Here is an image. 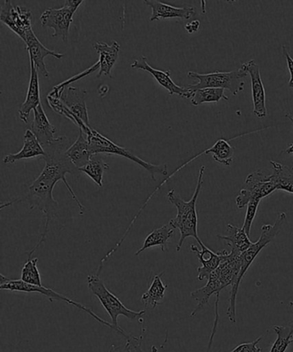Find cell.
<instances>
[{
  "mask_svg": "<svg viewBox=\"0 0 293 352\" xmlns=\"http://www.w3.org/2000/svg\"><path fill=\"white\" fill-rule=\"evenodd\" d=\"M0 21L24 43L27 34L32 29V14L30 10L21 6H14L10 0H6L1 6Z\"/></svg>",
  "mask_w": 293,
  "mask_h": 352,
  "instance_id": "30bf717a",
  "label": "cell"
},
{
  "mask_svg": "<svg viewBox=\"0 0 293 352\" xmlns=\"http://www.w3.org/2000/svg\"><path fill=\"white\" fill-rule=\"evenodd\" d=\"M30 60V79L25 102L20 107L19 110L21 120L25 124L29 123L31 111H34L38 106L41 105L40 85L38 72L34 61Z\"/></svg>",
  "mask_w": 293,
  "mask_h": 352,
  "instance_id": "d6986e66",
  "label": "cell"
},
{
  "mask_svg": "<svg viewBox=\"0 0 293 352\" xmlns=\"http://www.w3.org/2000/svg\"><path fill=\"white\" fill-rule=\"evenodd\" d=\"M273 329L277 334V340H275L270 352H285L291 344L290 326H274Z\"/></svg>",
  "mask_w": 293,
  "mask_h": 352,
  "instance_id": "1f68e13d",
  "label": "cell"
},
{
  "mask_svg": "<svg viewBox=\"0 0 293 352\" xmlns=\"http://www.w3.org/2000/svg\"><path fill=\"white\" fill-rule=\"evenodd\" d=\"M86 96H87V91L85 89L67 86L62 92L60 99L86 126H91L85 102Z\"/></svg>",
  "mask_w": 293,
  "mask_h": 352,
  "instance_id": "ac0fdd59",
  "label": "cell"
},
{
  "mask_svg": "<svg viewBox=\"0 0 293 352\" xmlns=\"http://www.w3.org/2000/svg\"><path fill=\"white\" fill-rule=\"evenodd\" d=\"M45 156H46V151L41 146L32 131L27 129L25 133H24L22 150L17 153L7 155L3 157V162L6 164H12L17 161L36 157H44Z\"/></svg>",
  "mask_w": 293,
  "mask_h": 352,
  "instance_id": "ffe728a7",
  "label": "cell"
},
{
  "mask_svg": "<svg viewBox=\"0 0 293 352\" xmlns=\"http://www.w3.org/2000/svg\"><path fill=\"white\" fill-rule=\"evenodd\" d=\"M67 156L72 161L76 168H80L85 166L91 160V155L89 153V143L87 135L79 129L78 140L72 144L67 151Z\"/></svg>",
  "mask_w": 293,
  "mask_h": 352,
  "instance_id": "603a6c76",
  "label": "cell"
},
{
  "mask_svg": "<svg viewBox=\"0 0 293 352\" xmlns=\"http://www.w3.org/2000/svg\"><path fill=\"white\" fill-rule=\"evenodd\" d=\"M109 352H131V351L129 344L126 343L120 346H112L111 349Z\"/></svg>",
  "mask_w": 293,
  "mask_h": 352,
  "instance_id": "f35d334b",
  "label": "cell"
},
{
  "mask_svg": "<svg viewBox=\"0 0 293 352\" xmlns=\"http://www.w3.org/2000/svg\"><path fill=\"white\" fill-rule=\"evenodd\" d=\"M47 102L50 108L54 110L58 115L65 117V118L70 120L71 122H74L75 125L78 126L79 129L83 130V132L86 133L91 129V126H87L85 125L82 120H79L67 106L64 104V102L61 101L60 98H54L48 95L47 96Z\"/></svg>",
  "mask_w": 293,
  "mask_h": 352,
  "instance_id": "f1b7e54d",
  "label": "cell"
},
{
  "mask_svg": "<svg viewBox=\"0 0 293 352\" xmlns=\"http://www.w3.org/2000/svg\"><path fill=\"white\" fill-rule=\"evenodd\" d=\"M261 200H253L248 204L247 212L246 219H244V223L242 229L246 231L248 236L250 234L251 226L254 222V217L257 216L258 206Z\"/></svg>",
  "mask_w": 293,
  "mask_h": 352,
  "instance_id": "836d02e7",
  "label": "cell"
},
{
  "mask_svg": "<svg viewBox=\"0 0 293 352\" xmlns=\"http://www.w3.org/2000/svg\"><path fill=\"white\" fill-rule=\"evenodd\" d=\"M25 44L28 54H29L30 58L34 61L38 74H40L44 78L50 77V72H48L46 65H45L44 58L47 56H52L61 60L64 57V54L48 50L38 39L33 30H31L27 34Z\"/></svg>",
  "mask_w": 293,
  "mask_h": 352,
  "instance_id": "5bb4252c",
  "label": "cell"
},
{
  "mask_svg": "<svg viewBox=\"0 0 293 352\" xmlns=\"http://www.w3.org/2000/svg\"><path fill=\"white\" fill-rule=\"evenodd\" d=\"M163 275L164 272H162L160 274L155 275L149 289L141 296V302L146 307H151L153 309H156L158 305L163 302L165 293H166L168 289V285H164L163 281H162Z\"/></svg>",
  "mask_w": 293,
  "mask_h": 352,
  "instance_id": "d4e9b609",
  "label": "cell"
},
{
  "mask_svg": "<svg viewBox=\"0 0 293 352\" xmlns=\"http://www.w3.org/2000/svg\"><path fill=\"white\" fill-rule=\"evenodd\" d=\"M285 153L288 155H293V144H290L287 150L285 151Z\"/></svg>",
  "mask_w": 293,
  "mask_h": 352,
  "instance_id": "ab89813d",
  "label": "cell"
},
{
  "mask_svg": "<svg viewBox=\"0 0 293 352\" xmlns=\"http://www.w3.org/2000/svg\"><path fill=\"white\" fill-rule=\"evenodd\" d=\"M199 245L202 248L201 250H199L197 246L193 244L191 245V251L197 254L199 261L202 263V267L197 269V279L199 281H203L205 279H208L210 275L219 267V265L221 263L224 255L228 253V252L222 250L215 253V252L210 250L208 247H206V245L202 241H199Z\"/></svg>",
  "mask_w": 293,
  "mask_h": 352,
  "instance_id": "9a60e30c",
  "label": "cell"
},
{
  "mask_svg": "<svg viewBox=\"0 0 293 352\" xmlns=\"http://www.w3.org/2000/svg\"><path fill=\"white\" fill-rule=\"evenodd\" d=\"M83 2L84 1L82 0H65V5L61 8L45 10L41 15V25L53 29L52 36L60 37L67 43L74 15Z\"/></svg>",
  "mask_w": 293,
  "mask_h": 352,
  "instance_id": "ba28073f",
  "label": "cell"
},
{
  "mask_svg": "<svg viewBox=\"0 0 293 352\" xmlns=\"http://www.w3.org/2000/svg\"><path fill=\"white\" fill-rule=\"evenodd\" d=\"M205 170V166H202L199 168L197 184H196L194 195L189 201H185L184 199H182V197L177 195L174 189L167 193L169 201L177 210V216L169 222L174 229L180 231L181 236L177 246V252L181 251L182 245L188 237L195 238L198 243L202 241L198 236V216L196 203H197L199 193L202 191Z\"/></svg>",
  "mask_w": 293,
  "mask_h": 352,
  "instance_id": "7a4b0ae2",
  "label": "cell"
},
{
  "mask_svg": "<svg viewBox=\"0 0 293 352\" xmlns=\"http://www.w3.org/2000/svg\"><path fill=\"white\" fill-rule=\"evenodd\" d=\"M222 99L229 100L225 95V89L208 88L196 91L192 96L191 102L194 106H199L206 102H219Z\"/></svg>",
  "mask_w": 293,
  "mask_h": 352,
  "instance_id": "f546056e",
  "label": "cell"
},
{
  "mask_svg": "<svg viewBox=\"0 0 293 352\" xmlns=\"http://www.w3.org/2000/svg\"><path fill=\"white\" fill-rule=\"evenodd\" d=\"M0 278H1V279H0V289H2V291L5 289V291L15 292L39 293V294L43 295L50 299V302H53L54 300L67 302V305L74 306L76 308L87 313L89 316H91L96 322L101 323L102 325H105L109 327L110 329L116 331L115 327H113L111 323L100 318V317L96 316L88 307L82 305L80 302H75L74 300L67 298V296L61 295L60 293L54 291V289L44 287V286H36L26 284V283L21 280V279H19V280H14V279L8 278L3 274L0 275Z\"/></svg>",
  "mask_w": 293,
  "mask_h": 352,
  "instance_id": "52a82bcc",
  "label": "cell"
},
{
  "mask_svg": "<svg viewBox=\"0 0 293 352\" xmlns=\"http://www.w3.org/2000/svg\"><path fill=\"white\" fill-rule=\"evenodd\" d=\"M109 165L103 161L102 157L95 155L85 166L78 168L79 172L87 175L96 185L102 188L103 175L108 170Z\"/></svg>",
  "mask_w": 293,
  "mask_h": 352,
  "instance_id": "83f0119b",
  "label": "cell"
},
{
  "mask_svg": "<svg viewBox=\"0 0 293 352\" xmlns=\"http://www.w3.org/2000/svg\"><path fill=\"white\" fill-rule=\"evenodd\" d=\"M143 338V333H141L140 337H135L129 334V337H127L126 340L131 352H143L142 348H141V343H142ZM151 350H153V352L158 351L156 346L151 347Z\"/></svg>",
  "mask_w": 293,
  "mask_h": 352,
  "instance_id": "e575fe53",
  "label": "cell"
},
{
  "mask_svg": "<svg viewBox=\"0 0 293 352\" xmlns=\"http://www.w3.org/2000/svg\"><path fill=\"white\" fill-rule=\"evenodd\" d=\"M283 54L287 60L289 72H290V81H289V87L293 89V58L291 57L290 53L287 48L283 46Z\"/></svg>",
  "mask_w": 293,
  "mask_h": 352,
  "instance_id": "8d00e7d4",
  "label": "cell"
},
{
  "mask_svg": "<svg viewBox=\"0 0 293 352\" xmlns=\"http://www.w3.org/2000/svg\"><path fill=\"white\" fill-rule=\"evenodd\" d=\"M87 135L89 143V153L91 157L98 154L118 155V156L127 158L134 163L139 164L140 167L149 172L151 179L156 182V175H167L168 168L166 164H153L141 160L135 156L126 148L118 146L102 135L98 131L93 129L92 127L85 133Z\"/></svg>",
  "mask_w": 293,
  "mask_h": 352,
  "instance_id": "5b68a950",
  "label": "cell"
},
{
  "mask_svg": "<svg viewBox=\"0 0 293 352\" xmlns=\"http://www.w3.org/2000/svg\"><path fill=\"white\" fill-rule=\"evenodd\" d=\"M285 221H287V214L285 212L278 214L277 219L275 220L273 226L272 224H265V226L261 227L259 240L251 245L249 250L241 254V271L235 285L232 286V289H230L229 307L226 312L230 322L233 324L237 322V296L244 275L246 274L250 265L256 260L260 252L265 247L268 246L277 236V234L281 232L282 226H284Z\"/></svg>",
  "mask_w": 293,
  "mask_h": 352,
  "instance_id": "3957f363",
  "label": "cell"
},
{
  "mask_svg": "<svg viewBox=\"0 0 293 352\" xmlns=\"http://www.w3.org/2000/svg\"><path fill=\"white\" fill-rule=\"evenodd\" d=\"M174 228L171 226L170 223L153 230L148 234L146 239H144L143 246L134 255L138 256V255H140L142 252L148 250V248L154 247H160L162 251L167 252L169 241L174 236Z\"/></svg>",
  "mask_w": 293,
  "mask_h": 352,
  "instance_id": "7402d4cb",
  "label": "cell"
},
{
  "mask_svg": "<svg viewBox=\"0 0 293 352\" xmlns=\"http://www.w3.org/2000/svg\"><path fill=\"white\" fill-rule=\"evenodd\" d=\"M276 188L270 175H265L261 170L253 172L247 176L244 188L237 196V208L243 209L253 200H261L273 193Z\"/></svg>",
  "mask_w": 293,
  "mask_h": 352,
  "instance_id": "9c48e42d",
  "label": "cell"
},
{
  "mask_svg": "<svg viewBox=\"0 0 293 352\" xmlns=\"http://www.w3.org/2000/svg\"><path fill=\"white\" fill-rule=\"evenodd\" d=\"M131 67L135 69V70H143L149 72L162 87L167 89L169 94L171 96L178 95L186 99H191L193 95H194L188 88H182L175 84L171 78V70L161 71L151 67L148 64L146 57L141 56L138 58L131 65Z\"/></svg>",
  "mask_w": 293,
  "mask_h": 352,
  "instance_id": "7c38bea8",
  "label": "cell"
},
{
  "mask_svg": "<svg viewBox=\"0 0 293 352\" xmlns=\"http://www.w3.org/2000/svg\"><path fill=\"white\" fill-rule=\"evenodd\" d=\"M69 143L70 140L67 137H58L53 144L45 149L46 156L44 157L43 170L29 186L27 201L31 209L36 208L44 214L46 222H45L44 230L41 234L39 243L30 252L28 257H32L34 252L46 241L50 223L56 216L58 204L54 198L53 191L58 182H64L72 199L78 206L79 214L80 215L85 214V206L79 201L77 195L65 178L67 174L76 175L79 172L78 168H76L65 154L69 148Z\"/></svg>",
  "mask_w": 293,
  "mask_h": 352,
  "instance_id": "6da1fadb",
  "label": "cell"
},
{
  "mask_svg": "<svg viewBox=\"0 0 293 352\" xmlns=\"http://www.w3.org/2000/svg\"><path fill=\"white\" fill-rule=\"evenodd\" d=\"M243 65L246 67L248 74L250 75L254 116L257 118L263 119L268 116V110L266 92L261 80L259 65L252 60L243 63Z\"/></svg>",
  "mask_w": 293,
  "mask_h": 352,
  "instance_id": "4fadbf2b",
  "label": "cell"
},
{
  "mask_svg": "<svg viewBox=\"0 0 293 352\" xmlns=\"http://www.w3.org/2000/svg\"><path fill=\"white\" fill-rule=\"evenodd\" d=\"M285 116H287L288 119H290L291 122H292V124H293V119H292V117L290 115H289V113H287V115H285Z\"/></svg>",
  "mask_w": 293,
  "mask_h": 352,
  "instance_id": "b9f144b4",
  "label": "cell"
},
{
  "mask_svg": "<svg viewBox=\"0 0 293 352\" xmlns=\"http://www.w3.org/2000/svg\"><path fill=\"white\" fill-rule=\"evenodd\" d=\"M232 282L229 277L224 274L219 268H217L215 272L210 275L208 283L204 287L195 289L191 292V298L198 302L194 311L191 313V317H195L201 311L206 305H208L209 299L213 295H219L222 289H226L227 286L232 285Z\"/></svg>",
  "mask_w": 293,
  "mask_h": 352,
  "instance_id": "8fae6325",
  "label": "cell"
},
{
  "mask_svg": "<svg viewBox=\"0 0 293 352\" xmlns=\"http://www.w3.org/2000/svg\"><path fill=\"white\" fill-rule=\"evenodd\" d=\"M248 72L243 65L239 70L230 72H216L201 74L195 72H189L188 77L198 79L199 82L197 84L188 86L187 88L193 94L199 89L211 88L229 89L233 95H237L243 91L246 86L243 78H246Z\"/></svg>",
  "mask_w": 293,
  "mask_h": 352,
  "instance_id": "8992f818",
  "label": "cell"
},
{
  "mask_svg": "<svg viewBox=\"0 0 293 352\" xmlns=\"http://www.w3.org/2000/svg\"><path fill=\"white\" fill-rule=\"evenodd\" d=\"M291 329V343H293V322L292 323V325L290 326Z\"/></svg>",
  "mask_w": 293,
  "mask_h": 352,
  "instance_id": "60d3db41",
  "label": "cell"
},
{
  "mask_svg": "<svg viewBox=\"0 0 293 352\" xmlns=\"http://www.w3.org/2000/svg\"><path fill=\"white\" fill-rule=\"evenodd\" d=\"M144 5L150 6L153 10V14L150 19L151 22L161 21L164 19H180L188 20L195 16V10L194 7H175L167 3L156 0H144Z\"/></svg>",
  "mask_w": 293,
  "mask_h": 352,
  "instance_id": "e0dca14e",
  "label": "cell"
},
{
  "mask_svg": "<svg viewBox=\"0 0 293 352\" xmlns=\"http://www.w3.org/2000/svg\"><path fill=\"white\" fill-rule=\"evenodd\" d=\"M226 228L228 234L227 236L218 234L217 237L220 240L226 241L228 246L232 248L230 251L243 254V252L249 250L253 243L250 240L249 236H248L246 231L230 223L227 224Z\"/></svg>",
  "mask_w": 293,
  "mask_h": 352,
  "instance_id": "cb8c5ba5",
  "label": "cell"
},
{
  "mask_svg": "<svg viewBox=\"0 0 293 352\" xmlns=\"http://www.w3.org/2000/svg\"><path fill=\"white\" fill-rule=\"evenodd\" d=\"M87 282L89 292L99 300L103 308H105L107 313L109 314L110 319H111V324L113 327H115L116 332L125 337V339H127L129 334H127L125 331L120 329L118 326L119 316H122L127 319L134 320L144 315L146 310H140V311L136 312L127 309V307L120 302V300L106 287L105 283H103L102 278H100V275H89Z\"/></svg>",
  "mask_w": 293,
  "mask_h": 352,
  "instance_id": "277c9868",
  "label": "cell"
},
{
  "mask_svg": "<svg viewBox=\"0 0 293 352\" xmlns=\"http://www.w3.org/2000/svg\"><path fill=\"white\" fill-rule=\"evenodd\" d=\"M29 129L32 131L44 150L50 147L56 140V138L54 137L57 131L56 127L52 125L48 120L41 104L34 110V120L30 124Z\"/></svg>",
  "mask_w": 293,
  "mask_h": 352,
  "instance_id": "2e32d148",
  "label": "cell"
},
{
  "mask_svg": "<svg viewBox=\"0 0 293 352\" xmlns=\"http://www.w3.org/2000/svg\"><path fill=\"white\" fill-rule=\"evenodd\" d=\"M98 70H100L99 61L96 62V63L94 64V65H92V67L86 69L85 71H83L82 72H80V74L74 76V77L67 79V80L62 82H61V84L54 86L53 89H52V91L48 95L54 96V98H61L62 92L64 91L65 88L67 87L69 85H71L72 84V82H74L76 81L80 80V79L85 78L86 76L91 74H93V72H95Z\"/></svg>",
  "mask_w": 293,
  "mask_h": 352,
  "instance_id": "d6a6232c",
  "label": "cell"
},
{
  "mask_svg": "<svg viewBox=\"0 0 293 352\" xmlns=\"http://www.w3.org/2000/svg\"><path fill=\"white\" fill-rule=\"evenodd\" d=\"M37 263L38 258L28 257L21 272V280L31 285L43 286Z\"/></svg>",
  "mask_w": 293,
  "mask_h": 352,
  "instance_id": "4dcf8cb0",
  "label": "cell"
},
{
  "mask_svg": "<svg viewBox=\"0 0 293 352\" xmlns=\"http://www.w3.org/2000/svg\"><path fill=\"white\" fill-rule=\"evenodd\" d=\"M201 26V22L199 20L193 21V22L186 24L185 30L188 31L189 34L197 32Z\"/></svg>",
  "mask_w": 293,
  "mask_h": 352,
  "instance_id": "74e56055",
  "label": "cell"
},
{
  "mask_svg": "<svg viewBox=\"0 0 293 352\" xmlns=\"http://www.w3.org/2000/svg\"><path fill=\"white\" fill-rule=\"evenodd\" d=\"M261 340H263V336L257 338L252 342L241 344L230 352H261V348L258 347V344Z\"/></svg>",
  "mask_w": 293,
  "mask_h": 352,
  "instance_id": "d590c367",
  "label": "cell"
},
{
  "mask_svg": "<svg viewBox=\"0 0 293 352\" xmlns=\"http://www.w3.org/2000/svg\"><path fill=\"white\" fill-rule=\"evenodd\" d=\"M273 174L270 175L276 190L293 195V166L289 167L277 162L270 161Z\"/></svg>",
  "mask_w": 293,
  "mask_h": 352,
  "instance_id": "484cf974",
  "label": "cell"
},
{
  "mask_svg": "<svg viewBox=\"0 0 293 352\" xmlns=\"http://www.w3.org/2000/svg\"><path fill=\"white\" fill-rule=\"evenodd\" d=\"M208 153H212L213 160L218 163L230 166L233 162L235 149L230 146L228 141L220 139L211 148L202 153V154Z\"/></svg>",
  "mask_w": 293,
  "mask_h": 352,
  "instance_id": "4316f807",
  "label": "cell"
},
{
  "mask_svg": "<svg viewBox=\"0 0 293 352\" xmlns=\"http://www.w3.org/2000/svg\"><path fill=\"white\" fill-rule=\"evenodd\" d=\"M95 50L99 54L100 70L98 78L102 75L111 76V71L119 57L120 44L116 41L112 44L95 43L93 44Z\"/></svg>",
  "mask_w": 293,
  "mask_h": 352,
  "instance_id": "44dd1931",
  "label": "cell"
}]
</instances>
